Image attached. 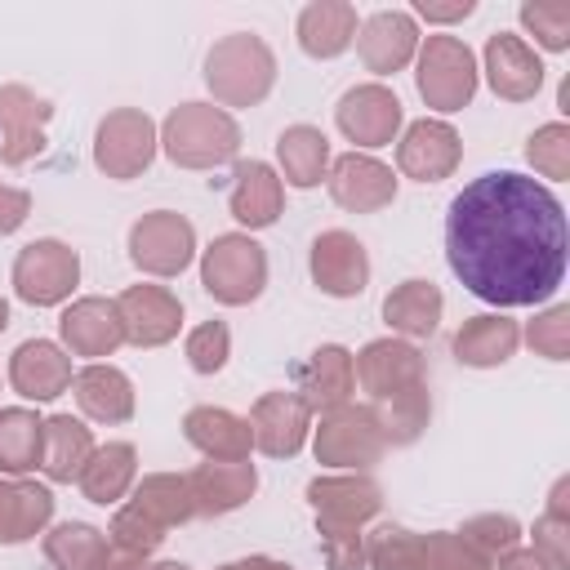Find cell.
Listing matches in <instances>:
<instances>
[{
    "instance_id": "14",
    "label": "cell",
    "mask_w": 570,
    "mask_h": 570,
    "mask_svg": "<svg viewBox=\"0 0 570 570\" xmlns=\"http://www.w3.org/2000/svg\"><path fill=\"white\" fill-rule=\"evenodd\" d=\"M49 120H53V102L45 94H36L31 85H0V160L9 169L36 160L49 142Z\"/></svg>"
},
{
    "instance_id": "16",
    "label": "cell",
    "mask_w": 570,
    "mask_h": 570,
    "mask_svg": "<svg viewBox=\"0 0 570 570\" xmlns=\"http://www.w3.org/2000/svg\"><path fill=\"white\" fill-rule=\"evenodd\" d=\"M249 432H254V450L267 459H294L307 441H312V410L294 387H276L263 392L249 405Z\"/></svg>"
},
{
    "instance_id": "50",
    "label": "cell",
    "mask_w": 570,
    "mask_h": 570,
    "mask_svg": "<svg viewBox=\"0 0 570 570\" xmlns=\"http://www.w3.org/2000/svg\"><path fill=\"white\" fill-rule=\"evenodd\" d=\"M27 218H31V191L13 187V183H0V236H13Z\"/></svg>"
},
{
    "instance_id": "39",
    "label": "cell",
    "mask_w": 570,
    "mask_h": 570,
    "mask_svg": "<svg viewBox=\"0 0 570 570\" xmlns=\"http://www.w3.org/2000/svg\"><path fill=\"white\" fill-rule=\"evenodd\" d=\"M365 570H423V530L383 521L365 534Z\"/></svg>"
},
{
    "instance_id": "20",
    "label": "cell",
    "mask_w": 570,
    "mask_h": 570,
    "mask_svg": "<svg viewBox=\"0 0 570 570\" xmlns=\"http://www.w3.org/2000/svg\"><path fill=\"white\" fill-rule=\"evenodd\" d=\"M476 71H485V85L503 102H530L543 89V58L517 31H494L485 40V49H481V67Z\"/></svg>"
},
{
    "instance_id": "49",
    "label": "cell",
    "mask_w": 570,
    "mask_h": 570,
    "mask_svg": "<svg viewBox=\"0 0 570 570\" xmlns=\"http://www.w3.org/2000/svg\"><path fill=\"white\" fill-rule=\"evenodd\" d=\"M476 13V0H414L410 18H423V22H436V27H450V22H463Z\"/></svg>"
},
{
    "instance_id": "15",
    "label": "cell",
    "mask_w": 570,
    "mask_h": 570,
    "mask_svg": "<svg viewBox=\"0 0 570 570\" xmlns=\"http://www.w3.org/2000/svg\"><path fill=\"white\" fill-rule=\"evenodd\" d=\"M325 187H330V200L347 214H379L396 200V169L383 165L379 156L370 151H343L330 160V174H325Z\"/></svg>"
},
{
    "instance_id": "52",
    "label": "cell",
    "mask_w": 570,
    "mask_h": 570,
    "mask_svg": "<svg viewBox=\"0 0 570 570\" xmlns=\"http://www.w3.org/2000/svg\"><path fill=\"white\" fill-rule=\"evenodd\" d=\"M218 570H294L289 561H276V557H240V561H223Z\"/></svg>"
},
{
    "instance_id": "26",
    "label": "cell",
    "mask_w": 570,
    "mask_h": 570,
    "mask_svg": "<svg viewBox=\"0 0 570 570\" xmlns=\"http://www.w3.org/2000/svg\"><path fill=\"white\" fill-rule=\"evenodd\" d=\"M517 347H521V325L508 312L468 316L450 338L454 361L468 365V370H499V365H508L517 356Z\"/></svg>"
},
{
    "instance_id": "38",
    "label": "cell",
    "mask_w": 570,
    "mask_h": 570,
    "mask_svg": "<svg viewBox=\"0 0 570 570\" xmlns=\"http://www.w3.org/2000/svg\"><path fill=\"white\" fill-rule=\"evenodd\" d=\"M365 405H370V401H365ZM370 410H374V419H379V432H383L387 450H392V445L401 450V445H414V441L428 432L432 392H428V383H423V387H410V392H401V396L374 401Z\"/></svg>"
},
{
    "instance_id": "36",
    "label": "cell",
    "mask_w": 570,
    "mask_h": 570,
    "mask_svg": "<svg viewBox=\"0 0 570 570\" xmlns=\"http://www.w3.org/2000/svg\"><path fill=\"white\" fill-rule=\"evenodd\" d=\"M40 548H45V561L53 570H102L111 543H107V530L89 525V521H58L40 534Z\"/></svg>"
},
{
    "instance_id": "35",
    "label": "cell",
    "mask_w": 570,
    "mask_h": 570,
    "mask_svg": "<svg viewBox=\"0 0 570 570\" xmlns=\"http://www.w3.org/2000/svg\"><path fill=\"white\" fill-rule=\"evenodd\" d=\"M45 454V419L31 405L0 410V476H31L40 472Z\"/></svg>"
},
{
    "instance_id": "27",
    "label": "cell",
    "mask_w": 570,
    "mask_h": 570,
    "mask_svg": "<svg viewBox=\"0 0 570 570\" xmlns=\"http://www.w3.org/2000/svg\"><path fill=\"white\" fill-rule=\"evenodd\" d=\"M356 27H361L356 4H347V0H312L294 18V40H298V49L307 58L330 62V58H338V53L352 49Z\"/></svg>"
},
{
    "instance_id": "21",
    "label": "cell",
    "mask_w": 570,
    "mask_h": 570,
    "mask_svg": "<svg viewBox=\"0 0 570 570\" xmlns=\"http://www.w3.org/2000/svg\"><path fill=\"white\" fill-rule=\"evenodd\" d=\"M419 22L410 18V9H374L370 18H361L356 27V53L365 62V71L374 76H396L414 62L419 53Z\"/></svg>"
},
{
    "instance_id": "30",
    "label": "cell",
    "mask_w": 570,
    "mask_h": 570,
    "mask_svg": "<svg viewBox=\"0 0 570 570\" xmlns=\"http://www.w3.org/2000/svg\"><path fill=\"white\" fill-rule=\"evenodd\" d=\"M312 414L334 410L343 401H352L356 392V370H352V352L343 343H321L303 365H298V387H294Z\"/></svg>"
},
{
    "instance_id": "10",
    "label": "cell",
    "mask_w": 570,
    "mask_h": 570,
    "mask_svg": "<svg viewBox=\"0 0 570 570\" xmlns=\"http://www.w3.org/2000/svg\"><path fill=\"white\" fill-rule=\"evenodd\" d=\"M307 508L316 517V534L365 530L383 512V485L370 472H325L307 481Z\"/></svg>"
},
{
    "instance_id": "1",
    "label": "cell",
    "mask_w": 570,
    "mask_h": 570,
    "mask_svg": "<svg viewBox=\"0 0 570 570\" xmlns=\"http://www.w3.org/2000/svg\"><path fill=\"white\" fill-rule=\"evenodd\" d=\"M445 263L490 307H539L566 281V205L534 174L490 169L445 209Z\"/></svg>"
},
{
    "instance_id": "34",
    "label": "cell",
    "mask_w": 570,
    "mask_h": 570,
    "mask_svg": "<svg viewBox=\"0 0 570 570\" xmlns=\"http://www.w3.org/2000/svg\"><path fill=\"white\" fill-rule=\"evenodd\" d=\"M94 445H98V441H94V432H89L85 419H76V414H49V419H45V454H40L45 481L71 485V481L85 472Z\"/></svg>"
},
{
    "instance_id": "55",
    "label": "cell",
    "mask_w": 570,
    "mask_h": 570,
    "mask_svg": "<svg viewBox=\"0 0 570 570\" xmlns=\"http://www.w3.org/2000/svg\"><path fill=\"white\" fill-rule=\"evenodd\" d=\"M4 330H9V298L0 294V334H4Z\"/></svg>"
},
{
    "instance_id": "32",
    "label": "cell",
    "mask_w": 570,
    "mask_h": 570,
    "mask_svg": "<svg viewBox=\"0 0 570 570\" xmlns=\"http://www.w3.org/2000/svg\"><path fill=\"white\" fill-rule=\"evenodd\" d=\"M134 481H138V450H134V441L94 445L85 472L76 476L80 494H85L89 503H98V508H120V503L129 499Z\"/></svg>"
},
{
    "instance_id": "7",
    "label": "cell",
    "mask_w": 570,
    "mask_h": 570,
    "mask_svg": "<svg viewBox=\"0 0 570 570\" xmlns=\"http://www.w3.org/2000/svg\"><path fill=\"white\" fill-rule=\"evenodd\" d=\"M160 151V125L142 107H116L94 129V165L111 183H134Z\"/></svg>"
},
{
    "instance_id": "53",
    "label": "cell",
    "mask_w": 570,
    "mask_h": 570,
    "mask_svg": "<svg viewBox=\"0 0 570 570\" xmlns=\"http://www.w3.org/2000/svg\"><path fill=\"white\" fill-rule=\"evenodd\" d=\"M142 566H147V557H134V552H120V548H111L107 561H102V570H142Z\"/></svg>"
},
{
    "instance_id": "18",
    "label": "cell",
    "mask_w": 570,
    "mask_h": 570,
    "mask_svg": "<svg viewBox=\"0 0 570 570\" xmlns=\"http://www.w3.org/2000/svg\"><path fill=\"white\" fill-rule=\"evenodd\" d=\"M116 312L125 325V343L134 347H165L183 330V298L169 285H151V281L125 285L116 294Z\"/></svg>"
},
{
    "instance_id": "42",
    "label": "cell",
    "mask_w": 570,
    "mask_h": 570,
    "mask_svg": "<svg viewBox=\"0 0 570 570\" xmlns=\"http://www.w3.org/2000/svg\"><path fill=\"white\" fill-rule=\"evenodd\" d=\"M517 18H521L525 36H534L539 49H548V53H566L570 49V4L566 0H525L517 9Z\"/></svg>"
},
{
    "instance_id": "17",
    "label": "cell",
    "mask_w": 570,
    "mask_h": 570,
    "mask_svg": "<svg viewBox=\"0 0 570 570\" xmlns=\"http://www.w3.org/2000/svg\"><path fill=\"white\" fill-rule=\"evenodd\" d=\"M307 272L321 294L356 298L370 285V249L347 227H325V232H316V240L307 249Z\"/></svg>"
},
{
    "instance_id": "44",
    "label": "cell",
    "mask_w": 570,
    "mask_h": 570,
    "mask_svg": "<svg viewBox=\"0 0 570 570\" xmlns=\"http://www.w3.org/2000/svg\"><path fill=\"white\" fill-rule=\"evenodd\" d=\"M183 356H187V365L196 370V374H218L223 365H227V356H232V330H227V321H200L196 330H187V338H183Z\"/></svg>"
},
{
    "instance_id": "8",
    "label": "cell",
    "mask_w": 570,
    "mask_h": 570,
    "mask_svg": "<svg viewBox=\"0 0 570 570\" xmlns=\"http://www.w3.org/2000/svg\"><path fill=\"white\" fill-rule=\"evenodd\" d=\"M9 285L27 307H62L80 285V254L58 236L27 240L13 254Z\"/></svg>"
},
{
    "instance_id": "37",
    "label": "cell",
    "mask_w": 570,
    "mask_h": 570,
    "mask_svg": "<svg viewBox=\"0 0 570 570\" xmlns=\"http://www.w3.org/2000/svg\"><path fill=\"white\" fill-rule=\"evenodd\" d=\"M129 503H134V508H142V512H147L151 521H160L165 530L187 525V521L196 517L187 472H147L142 481H134Z\"/></svg>"
},
{
    "instance_id": "45",
    "label": "cell",
    "mask_w": 570,
    "mask_h": 570,
    "mask_svg": "<svg viewBox=\"0 0 570 570\" xmlns=\"http://www.w3.org/2000/svg\"><path fill=\"white\" fill-rule=\"evenodd\" d=\"M423 570H494V561H485L459 530H428Z\"/></svg>"
},
{
    "instance_id": "4",
    "label": "cell",
    "mask_w": 570,
    "mask_h": 570,
    "mask_svg": "<svg viewBox=\"0 0 570 570\" xmlns=\"http://www.w3.org/2000/svg\"><path fill=\"white\" fill-rule=\"evenodd\" d=\"M414 85H419V98L450 116V111H463L472 98H476V85H481V71H476V53L463 36H423L419 40V53H414Z\"/></svg>"
},
{
    "instance_id": "6",
    "label": "cell",
    "mask_w": 570,
    "mask_h": 570,
    "mask_svg": "<svg viewBox=\"0 0 570 570\" xmlns=\"http://www.w3.org/2000/svg\"><path fill=\"white\" fill-rule=\"evenodd\" d=\"M312 454L334 472H370L387 454V441L370 405L343 401L334 410H321V419L312 423Z\"/></svg>"
},
{
    "instance_id": "46",
    "label": "cell",
    "mask_w": 570,
    "mask_h": 570,
    "mask_svg": "<svg viewBox=\"0 0 570 570\" xmlns=\"http://www.w3.org/2000/svg\"><path fill=\"white\" fill-rule=\"evenodd\" d=\"M521 338L543 361H570V307L566 303H552V307L534 312V321L521 330Z\"/></svg>"
},
{
    "instance_id": "19",
    "label": "cell",
    "mask_w": 570,
    "mask_h": 570,
    "mask_svg": "<svg viewBox=\"0 0 570 570\" xmlns=\"http://www.w3.org/2000/svg\"><path fill=\"white\" fill-rule=\"evenodd\" d=\"M58 343L71 356H85V361L116 356L125 347V325H120L116 298H102V294L71 298L62 307V316H58Z\"/></svg>"
},
{
    "instance_id": "11",
    "label": "cell",
    "mask_w": 570,
    "mask_h": 570,
    "mask_svg": "<svg viewBox=\"0 0 570 570\" xmlns=\"http://www.w3.org/2000/svg\"><path fill=\"white\" fill-rule=\"evenodd\" d=\"M334 125L352 142V151H374V147H392L401 138L405 107H401V98L383 80H365V85H352L338 98Z\"/></svg>"
},
{
    "instance_id": "51",
    "label": "cell",
    "mask_w": 570,
    "mask_h": 570,
    "mask_svg": "<svg viewBox=\"0 0 570 570\" xmlns=\"http://www.w3.org/2000/svg\"><path fill=\"white\" fill-rule=\"evenodd\" d=\"M494 570H552V566H548L530 543H517L512 552H503V557L494 561Z\"/></svg>"
},
{
    "instance_id": "40",
    "label": "cell",
    "mask_w": 570,
    "mask_h": 570,
    "mask_svg": "<svg viewBox=\"0 0 570 570\" xmlns=\"http://www.w3.org/2000/svg\"><path fill=\"white\" fill-rule=\"evenodd\" d=\"M525 160L539 178L548 183H566L570 178V125L566 120H548L525 138Z\"/></svg>"
},
{
    "instance_id": "9",
    "label": "cell",
    "mask_w": 570,
    "mask_h": 570,
    "mask_svg": "<svg viewBox=\"0 0 570 570\" xmlns=\"http://www.w3.org/2000/svg\"><path fill=\"white\" fill-rule=\"evenodd\" d=\"M196 254H200L196 249V227L178 209H147L129 227V263L142 276L174 281L196 263Z\"/></svg>"
},
{
    "instance_id": "13",
    "label": "cell",
    "mask_w": 570,
    "mask_h": 570,
    "mask_svg": "<svg viewBox=\"0 0 570 570\" xmlns=\"http://www.w3.org/2000/svg\"><path fill=\"white\" fill-rule=\"evenodd\" d=\"M463 160V138L450 120L423 116L410 120L396 138V178L410 183H445Z\"/></svg>"
},
{
    "instance_id": "5",
    "label": "cell",
    "mask_w": 570,
    "mask_h": 570,
    "mask_svg": "<svg viewBox=\"0 0 570 570\" xmlns=\"http://www.w3.org/2000/svg\"><path fill=\"white\" fill-rule=\"evenodd\" d=\"M200 289L223 307H249L267 289V249L249 232H223L200 249Z\"/></svg>"
},
{
    "instance_id": "12",
    "label": "cell",
    "mask_w": 570,
    "mask_h": 570,
    "mask_svg": "<svg viewBox=\"0 0 570 570\" xmlns=\"http://www.w3.org/2000/svg\"><path fill=\"white\" fill-rule=\"evenodd\" d=\"M352 370H356V387L370 396V405L428 383V361H423V352H419L414 343L396 338V334L370 338L361 352H352Z\"/></svg>"
},
{
    "instance_id": "25",
    "label": "cell",
    "mask_w": 570,
    "mask_h": 570,
    "mask_svg": "<svg viewBox=\"0 0 570 570\" xmlns=\"http://www.w3.org/2000/svg\"><path fill=\"white\" fill-rule=\"evenodd\" d=\"M196 517H227L245 508L258 490V468L249 459H205L187 472Z\"/></svg>"
},
{
    "instance_id": "47",
    "label": "cell",
    "mask_w": 570,
    "mask_h": 570,
    "mask_svg": "<svg viewBox=\"0 0 570 570\" xmlns=\"http://www.w3.org/2000/svg\"><path fill=\"white\" fill-rule=\"evenodd\" d=\"M530 548L552 566V570H570V512H539L530 525Z\"/></svg>"
},
{
    "instance_id": "24",
    "label": "cell",
    "mask_w": 570,
    "mask_h": 570,
    "mask_svg": "<svg viewBox=\"0 0 570 570\" xmlns=\"http://www.w3.org/2000/svg\"><path fill=\"white\" fill-rule=\"evenodd\" d=\"M71 392H76V405L89 423H129L134 410H138V392H134V379L111 365V361H89L71 374Z\"/></svg>"
},
{
    "instance_id": "28",
    "label": "cell",
    "mask_w": 570,
    "mask_h": 570,
    "mask_svg": "<svg viewBox=\"0 0 570 570\" xmlns=\"http://www.w3.org/2000/svg\"><path fill=\"white\" fill-rule=\"evenodd\" d=\"M183 441L205 459H249L254 454L249 419L227 405H191L183 414Z\"/></svg>"
},
{
    "instance_id": "3",
    "label": "cell",
    "mask_w": 570,
    "mask_h": 570,
    "mask_svg": "<svg viewBox=\"0 0 570 570\" xmlns=\"http://www.w3.org/2000/svg\"><path fill=\"white\" fill-rule=\"evenodd\" d=\"M160 151L178 169H218L240 156V125L214 102H178L160 120Z\"/></svg>"
},
{
    "instance_id": "41",
    "label": "cell",
    "mask_w": 570,
    "mask_h": 570,
    "mask_svg": "<svg viewBox=\"0 0 570 570\" xmlns=\"http://www.w3.org/2000/svg\"><path fill=\"white\" fill-rule=\"evenodd\" d=\"M165 539H169V530H165L160 521H151L142 508H134L129 499L111 512V525H107V543H111V548L134 552V557H151Z\"/></svg>"
},
{
    "instance_id": "22",
    "label": "cell",
    "mask_w": 570,
    "mask_h": 570,
    "mask_svg": "<svg viewBox=\"0 0 570 570\" xmlns=\"http://www.w3.org/2000/svg\"><path fill=\"white\" fill-rule=\"evenodd\" d=\"M71 352L53 338H22L9 356V387L22 401H53L71 387Z\"/></svg>"
},
{
    "instance_id": "2",
    "label": "cell",
    "mask_w": 570,
    "mask_h": 570,
    "mask_svg": "<svg viewBox=\"0 0 570 570\" xmlns=\"http://www.w3.org/2000/svg\"><path fill=\"white\" fill-rule=\"evenodd\" d=\"M200 76L214 107H258L276 89V53L258 31H232L209 45Z\"/></svg>"
},
{
    "instance_id": "33",
    "label": "cell",
    "mask_w": 570,
    "mask_h": 570,
    "mask_svg": "<svg viewBox=\"0 0 570 570\" xmlns=\"http://www.w3.org/2000/svg\"><path fill=\"white\" fill-rule=\"evenodd\" d=\"M330 138L316 129V125H289L281 129L276 138V174L285 187H298V191H312L325 183L330 174Z\"/></svg>"
},
{
    "instance_id": "48",
    "label": "cell",
    "mask_w": 570,
    "mask_h": 570,
    "mask_svg": "<svg viewBox=\"0 0 570 570\" xmlns=\"http://www.w3.org/2000/svg\"><path fill=\"white\" fill-rule=\"evenodd\" d=\"M325 570H365V530L347 534H321Z\"/></svg>"
},
{
    "instance_id": "29",
    "label": "cell",
    "mask_w": 570,
    "mask_h": 570,
    "mask_svg": "<svg viewBox=\"0 0 570 570\" xmlns=\"http://www.w3.org/2000/svg\"><path fill=\"white\" fill-rule=\"evenodd\" d=\"M53 525V490L31 476H0V543H31Z\"/></svg>"
},
{
    "instance_id": "43",
    "label": "cell",
    "mask_w": 570,
    "mask_h": 570,
    "mask_svg": "<svg viewBox=\"0 0 570 570\" xmlns=\"http://www.w3.org/2000/svg\"><path fill=\"white\" fill-rule=\"evenodd\" d=\"M459 534L485 557V561H499L503 552H512L521 543V521L512 512H476L459 525Z\"/></svg>"
},
{
    "instance_id": "31",
    "label": "cell",
    "mask_w": 570,
    "mask_h": 570,
    "mask_svg": "<svg viewBox=\"0 0 570 570\" xmlns=\"http://www.w3.org/2000/svg\"><path fill=\"white\" fill-rule=\"evenodd\" d=\"M441 312H445V294H441L436 281H423V276H410V281L392 285L387 298H383V321L405 343L432 338L436 325H441Z\"/></svg>"
},
{
    "instance_id": "54",
    "label": "cell",
    "mask_w": 570,
    "mask_h": 570,
    "mask_svg": "<svg viewBox=\"0 0 570 570\" xmlns=\"http://www.w3.org/2000/svg\"><path fill=\"white\" fill-rule=\"evenodd\" d=\"M142 570H191L187 561H147Z\"/></svg>"
},
{
    "instance_id": "23",
    "label": "cell",
    "mask_w": 570,
    "mask_h": 570,
    "mask_svg": "<svg viewBox=\"0 0 570 570\" xmlns=\"http://www.w3.org/2000/svg\"><path fill=\"white\" fill-rule=\"evenodd\" d=\"M227 214L245 232H263L285 214V183L267 160H236L227 187Z\"/></svg>"
}]
</instances>
